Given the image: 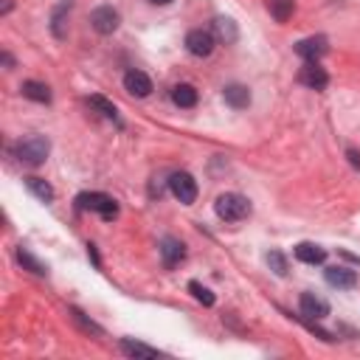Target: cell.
<instances>
[{
	"label": "cell",
	"mask_w": 360,
	"mask_h": 360,
	"mask_svg": "<svg viewBox=\"0 0 360 360\" xmlns=\"http://www.w3.org/2000/svg\"><path fill=\"white\" fill-rule=\"evenodd\" d=\"M118 23H122V17H118V12L113 6H99L90 12V25H93L99 34H113Z\"/></svg>",
	"instance_id": "cell-7"
},
{
	"label": "cell",
	"mask_w": 360,
	"mask_h": 360,
	"mask_svg": "<svg viewBox=\"0 0 360 360\" xmlns=\"http://www.w3.org/2000/svg\"><path fill=\"white\" fill-rule=\"evenodd\" d=\"M324 279L329 287H338V290H352L357 284V270L344 267V265H333L324 270Z\"/></svg>",
	"instance_id": "cell-6"
},
{
	"label": "cell",
	"mask_w": 360,
	"mask_h": 360,
	"mask_svg": "<svg viewBox=\"0 0 360 360\" xmlns=\"http://www.w3.org/2000/svg\"><path fill=\"white\" fill-rule=\"evenodd\" d=\"M71 315L76 318V324H82V329H87V333H96V335H102V326H96L93 321H87V318H85L79 310H71Z\"/></svg>",
	"instance_id": "cell-26"
},
{
	"label": "cell",
	"mask_w": 360,
	"mask_h": 360,
	"mask_svg": "<svg viewBox=\"0 0 360 360\" xmlns=\"http://www.w3.org/2000/svg\"><path fill=\"white\" fill-rule=\"evenodd\" d=\"M122 352L130 355V357H161V352L155 346H146L141 341H133V338H124L122 341Z\"/></svg>",
	"instance_id": "cell-19"
},
{
	"label": "cell",
	"mask_w": 360,
	"mask_h": 360,
	"mask_svg": "<svg viewBox=\"0 0 360 360\" xmlns=\"http://www.w3.org/2000/svg\"><path fill=\"white\" fill-rule=\"evenodd\" d=\"M76 208L79 212H96L102 214V220H115L118 217V203L102 192H90V194H79L76 197Z\"/></svg>",
	"instance_id": "cell-3"
},
{
	"label": "cell",
	"mask_w": 360,
	"mask_h": 360,
	"mask_svg": "<svg viewBox=\"0 0 360 360\" xmlns=\"http://www.w3.org/2000/svg\"><path fill=\"white\" fill-rule=\"evenodd\" d=\"M270 14H273L276 23H287L293 17V9H295V0H270L267 3Z\"/></svg>",
	"instance_id": "cell-20"
},
{
	"label": "cell",
	"mask_w": 360,
	"mask_h": 360,
	"mask_svg": "<svg viewBox=\"0 0 360 360\" xmlns=\"http://www.w3.org/2000/svg\"><path fill=\"white\" fill-rule=\"evenodd\" d=\"M223 99H225V104H231L234 110H245V107L251 104V90H248L245 85H228V87L223 90Z\"/></svg>",
	"instance_id": "cell-15"
},
{
	"label": "cell",
	"mask_w": 360,
	"mask_h": 360,
	"mask_svg": "<svg viewBox=\"0 0 360 360\" xmlns=\"http://www.w3.org/2000/svg\"><path fill=\"white\" fill-rule=\"evenodd\" d=\"M267 265H270V270H273L276 276H287V259H284V254L270 251L267 254Z\"/></svg>",
	"instance_id": "cell-25"
},
{
	"label": "cell",
	"mask_w": 360,
	"mask_h": 360,
	"mask_svg": "<svg viewBox=\"0 0 360 360\" xmlns=\"http://www.w3.org/2000/svg\"><path fill=\"white\" fill-rule=\"evenodd\" d=\"M20 90H23V96L32 99V102H40V104H48V102H51V90H48V85H43V82L28 79V82H23Z\"/></svg>",
	"instance_id": "cell-17"
},
{
	"label": "cell",
	"mask_w": 360,
	"mask_h": 360,
	"mask_svg": "<svg viewBox=\"0 0 360 360\" xmlns=\"http://www.w3.org/2000/svg\"><path fill=\"white\" fill-rule=\"evenodd\" d=\"M214 212L225 223H239V220H245L251 214V203L243 194H236V192H225V194L217 197Z\"/></svg>",
	"instance_id": "cell-1"
},
{
	"label": "cell",
	"mask_w": 360,
	"mask_h": 360,
	"mask_svg": "<svg viewBox=\"0 0 360 360\" xmlns=\"http://www.w3.org/2000/svg\"><path fill=\"white\" fill-rule=\"evenodd\" d=\"M212 34H214V40H220L223 45H234V43L239 40V28H236V23H234L231 17H214V20H212Z\"/></svg>",
	"instance_id": "cell-10"
},
{
	"label": "cell",
	"mask_w": 360,
	"mask_h": 360,
	"mask_svg": "<svg viewBox=\"0 0 360 360\" xmlns=\"http://www.w3.org/2000/svg\"><path fill=\"white\" fill-rule=\"evenodd\" d=\"M172 102L177 104V107H194L197 104V90H194V85H175L172 87Z\"/></svg>",
	"instance_id": "cell-18"
},
{
	"label": "cell",
	"mask_w": 360,
	"mask_h": 360,
	"mask_svg": "<svg viewBox=\"0 0 360 360\" xmlns=\"http://www.w3.org/2000/svg\"><path fill=\"white\" fill-rule=\"evenodd\" d=\"M90 107H96L104 118H110V122H115L118 127H122V122H118V110H115V104L107 102L104 96H90Z\"/></svg>",
	"instance_id": "cell-21"
},
{
	"label": "cell",
	"mask_w": 360,
	"mask_h": 360,
	"mask_svg": "<svg viewBox=\"0 0 360 360\" xmlns=\"http://www.w3.org/2000/svg\"><path fill=\"white\" fill-rule=\"evenodd\" d=\"M12 6H14L12 0H3V3H0V14H9V12H12Z\"/></svg>",
	"instance_id": "cell-28"
},
{
	"label": "cell",
	"mask_w": 360,
	"mask_h": 360,
	"mask_svg": "<svg viewBox=\"0 0 360 360\" xmlns=\"http://www.w3.org/2000/svg\"><path fill=\"white\" fill-rule=\"evenodd\" d=\"M169 192L183 203V205H192L197 200V180L189 175V172H175L169 177Z\"/></svg>",
	"instance_id": "cell-4"
},
{
	"label": "cell",
	"mask_w": 360,
	"mask_h": 360,
	"mask_svg": "<svg viewBox=\"0 0 360 360\" xmlns=\"http://www.w3.org/2000/svg\"><path fill=\"white\" fill-rule=\"evenodd\" d=\"M189 293L197 298L203 307H214V293L208 290V287H203L200 282H189Z\"/></svg>",
	"instance_id": "cell-24"
},
{
	"label": "cell",
	"mask_w": 360,
	"mask_h": 360,
	"mask_svg": "<svg viewBox=\"0 0 360 360\" xmlns=\"http://www.w3.org/2000/svg\"><path fill=\"white\" fill-rule=\"evenodd\" d=\"M25 186L32 189V192H34V194H37L43 203H51V200H54V189L45 183L43 177H25Z\"/></svg>",
	"instance_id": "cell-22"
},
{
	"label": "cell",
	"mask_w": 360,
	"mask_h": 360,
	"mask_svg": "<svg viewBox=\"0 0 360 360\" xmlns=\"http://www.w3.org/2000/svg\"><path fill=\"white\" fill-rule=\"evenodd\" d=\"M214 34L212 32H205V28H194V32H189L186 34V48H189V54L192 56H212V51H214Z\"/></svg>",
	"instance_id": "cell-5"
},
{
	"label": "cell",
	"mask_w": 360,
	"mask_h": 360,
	"mask_svg": "<svg viewBox=\"0 0 360 360\" xmlns=\"http://www.w3.org/2000/svg\"><path fill=\"white\" fill-rule=\"evenodd\" d=\"M68 14H71V0H65V3H59L51 14V32L56 40H65L68 37Z\"/></svg>",
	"instance_id": "cell-14"
},
{
	"label": "cell",
	"mask_w": 360,
	"mask_h": 360,
	"mask_svg": "<svg viewBox=\"0 0 360 360\" xmlns=\"http://www.w3.org/2000/svg\"><path fill=\"white\" fill-rule=\"evenodd\" d=\"M326 37H307V40H302V43H295V54L298 56H304L307 63H315L318 56H324L326 54Z\"/></svg>",
	"instance_id": "cell-12"
},
{
	"label": "cell",
	"mask_w": 360,
	"mask_h": 360,
	"mask_svg": "<svg viewBox=\"0 0 360 360\" xmlns=\"http://www.w3.org/2000/svg\"><path fill=\"white\" fill-rule=\"evenodd\" d=\"M298 82L307 85V87H313V90H324V87L329 85V76H326V71H324L318 63H307V65L302 68V74H298Z\"/></svg>",
	"instance_id": "cell-11"
},
{
	"label": "cell",
	"mask_w": 360,
	"mask_h": 360,
	"mask_svg": "<svg viewBox=\"0 0 360 360\" xmlns=\"http://www.w3.org/2000/svg\"><path fill=\"white\" fill-rule=\"evenodd\" d=\"M346 158H349V164L360 172V153H357V149H346Z\"/></svg>",
	"instance_id": "cell-27"
},
{
	"label": "cell",
	"mask_w": 360,
	"mask_h": 360,
	"mask_svg": "<svg viewBox=\"0 0 360 360\" xmlns=\"http://www.w3.org/2000/svg\"><path fill=\"white\" fill-rule=\"evenodd\" d=\"M161 256H164V265H166V267H175V265H180V262L186 259V245L180 243V239L166 236L164 243H161Z\"/></svg>",
	"instance_id": "cell-13"
},
{
	"label": "cell",
	"mask_w": 360,
	"mask_h": 360,
	"mask_svg": "<svg viewBox=\"0 0 360 360\" xmlns=\"http://www.w3.org/2000/svg\"><path fill=\"white\" fill-rule=\"evenodd\" d=\"M124 87H127V93L135 96V99H146L149 93H153V79H149L144 71H130L124 76Z\"/></svg>",
	"instance_id": "cell-9"
},
{
	"label": "cell",
	"mask_w": 360,
	"mask_h": 360,
	"mask_svg": "<svg viewBox=\"0 0 360 360\" xmlns=\"http://www.w3.org/2000/svg\"><path fill=\"white\" fill-rule=\"evenodd\" d=\"M48 153H51V141H48L45 135H28V138H23V141L14 146V155H17L23 164H28V166L45 164Z\"/></svg>",
	"instance_id": "cell-2"
},
{
	"label": "cell",
	"mask_w": 360,
	"mask_h": 360,
	"mask_svg": "<svg viewBox=\"0 0 360 360\" xmlns=\"http://www.w3.org/2000/svg\"><path fill=\"white\" fill-rule=\"evenodd\" d=\"M149 3H155V6H166V3H172V0H149Z\"/></svg>",
	"instance_id": "cell-29"
},
{
	"label": "cell",
	"mask_w": 360,
	"mask_h": 360,
	"mask_svg": "<svg viewBox=\"0 0 360 360\" xmlns=\"http://www.w3.org/2000/svg\"><path fill=\"white\" fill-rule=\"evenodd\" d=\"M298 307H302V315L310 318V321H321L329 315V304L324 302L321 295L315 293H302V298H298Z\"/></svg>",
	"instance_id": "cell-8"
},
{
	"label": "cell",
	"mask_w": 360,
	"mask_h": 360,
	"mask_svg": "<svg viewBox=\"0 0 360 360\" xmlns=\"http://www.w3.org/2000/svg\"><path fill=\"white\" fill-rule=\"evenodd\" d=\"M17 259H20V265H23L25 270H32V273H37V276H45V273H48V267H45L43 262H37L25 248H17Z\"/></svg>",
	"instance_id": "cell-23"
},
{
	"label": "cell",
	"mask_w": 360,
	"mask_h": 360,
	"mask_svg": "<svg viewBox=\"0 0 360 360\" xmlns=\"http://www.w3.org/2000/svg\"><path fill=\"white\" fill-rule=\"evenodd\" d=\"M295 259L304 262V265H324L326 251L321 245H315V243H298L295 245Z\"/></svg>",
	"instance_id": "cell-16"
}]
</instances>
